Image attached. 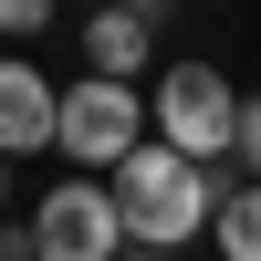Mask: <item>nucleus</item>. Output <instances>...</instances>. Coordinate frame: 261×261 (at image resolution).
Here are the masks:
<instances>
[{"mask_svg":"<svg viewBox=\"0 0 261 261\" xmlns=\"http://www.w3.org/2000/svg\"><path fill=\"white\" fill-rule=\"evenodd\" d=\"M105 188H115V209H125V241H136V251H167V261L199 241V230H220V209H230V178H220V167L178 157V146H157V136H146Z\"/></svg>","mask_w":261,"mask_h":261,"instance_id":"nucleus-1","label":"nucleus"},{"mask_svg":"<svg viewBox=\"0 0 261 261\" xmlns=\"http://www.w3.org/2000/svg\"><path fill=\"white\" fill-rule=\"evenodd\" d=\"M241 84L220 73V63H178V73L157 84V146H178V157H199V167H220V157H241Z\"/></svg>","mask_w":261,"mask_h":261,"instance_id":"nucleus-2","label":"nucleus"},{"mask_svg":"<svg viewBox=\"0 0 261 261\" xmlns=\"http://www.w3.org/2000/svg\"><path fill=\"white\" fill-rule=\"evenodd\" d=\"M21 230H32V261H125V251H136L105 178H53Z\"/></svg>","mask_w":261,"mask_h":261,"instance_id":"nucleus-3","label":"nucleus"},{"mask_svg":"<svg viewBox=\"0 0 261 261\" xmlns=\"http://www.w3.org/2000/svg\"><path fill=\"white\" fill-rule=\"evenodd\" d=\"M53 146H63L73 167H94V178H115V167L146 146V105H136V84H94V73L63 84V136H53Z\"/></svg>","mask_w":261,"mask_h":261,"instance_id":"nucleus-4","label":"nucleus"},{"mask_svg":"<svg viewBox=\"0 0 261 261\" xmlns=\"http://www.w3.org/2000/svg\"><path fill=\"white\" fill-rule=\"evenodd\" d=\"M63 136V94L42 84V63L0 53V157H32V146Z\"/></svg>","mask_w":261,"mask_h":261,"instance_id":"nucleus-5","label":"nucleus"},{"mask_svg":"<svg viewBox=\"0 0 261 261\" xmlns=\"http://www.w3.org/2000/svg\"><path fill=\"white\" fill-rule=\"evenodd\" d=\"M146 53H157V21H146V11H94V21H84V73H94V84H136Z\"/></svg>","mask_w":261,"mask_h":261,"instance_id":"nucleus-6","label":"nucleus"},{"mask_svg":"<svg viewBox=\"0 0 261 261\" xmlns=\"http://www.w3.org/2000/svg\"><path fill=\"white\" fill-rule=\"evenodd\" d=\"M209 241H220V261H261V188H251V178L230 188V209H220Z\"/></svg>","mask_w":261,"mask_h":261,"instance_id":"nucleus-7","label":"nucleus"},{"mask_svg":"<svg viewBox=\"0 0 261 261\" xmlns=\"http://www.w3.org/2000/svg\"><path fill=\"white\" fill-rule=\"evenodd\" d=\"M42 21H53V0H0V42H32Z\"/></svg>","mask_w":261,"mask_h":261,"instance_id":"nucleus-8","label":"nucleus"},{"mask_svg":"<svg viewBox=\"0 0 261 261\" xmlns=\"http://www.w3.org/2000/svg\"><path fill=\"white\" fill-rule=\"evenodd\" d=\"M241 167H251V188H261V94L241 105Z\"/></svg>","mask_w":261,"mask_h":261,"instance_id":"nucleus-9","label":"nucleus"},{"mask_svg":"<svg viewBox=\"0 0 261 261\" xmlns=\"http://www.w3.org/2000/svg\"><path fill=\"white\" fill-rule=\"evenodd\" d=\"M0 199H11V157H0Z\"/></svg>","mask_w":261,"mask_h":261,"instance_id":"nucleus-10","label":"nucleus"},{"mask_svg":"<svg viewBox=\"0 0 261 261\" xmlns=\"http://www.w3.org/2000/svg\"><path fill=\"white\" fill-rule=\"evenodd\" d=\"M125 261H167V251H125Z\"/></svg>","mask_w":261,"mask_h":261,"instance_id":"nucleus-11","label":"nucleus"}]
</instances>
